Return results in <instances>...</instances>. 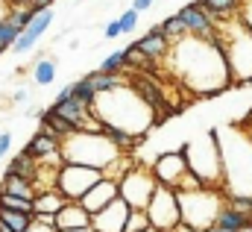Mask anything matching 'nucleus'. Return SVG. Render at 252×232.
<instances>
[{
  "label": "nucleus",
  "mask_w": 252,
  "mask_h": 232,
  "mask_svg": "<svg viewBox=\"0 0 252 232\" xmlns=\"http://www.w3.org/2000/svg\"><path fill=\"white\" fill-rule=\"evenodd\" d=\"M6 12H9V3H6V0H0V18H3Z\"/></svg>",
  "instance_id": "a19ab883"
},
{
  "label": "nucleus",
  "mask_w": 252,
  "mask_h": 232,
  "mask_svg": "<svg viewBox=\"0 0 252 232\" xmlns=\"http://www.w3.org/2000/svg\"><path fill=\"white\" fill-rule=\"evenodd\" d=\"M176 53V68L185 79V85H190L196 94H217L232 82L229 74V62L223 47L214 39H199V36H185L173 44Z\"/></svg>",
  "instance_id": "f257e3e1"
},
{
  "label": "nucleus",
  "mask_w": 252,
  "mask_h": 232,
  "mask_svg": "<svg viewBox=\"0 0 252 232\" xmlns=\"http://www.w3.org/2000/svg\"><path fill=\"white\" fill-rule=\"evenodd\" d=\"M50 24H53V9H41L24 30H21V36H18V41L12 44L18 53H27V50H32L35 44H38V39L50 30Z\"/></svg>",
  "instance_id": "2eb2a0df"
},
{
  "label": "nucleus",
  "mask_w": 252,
  "mask_h": 232,
  "mask_svg": "<svg viewBox=\"0 0 252 232\" xmlns=\"http://www.w3.org/2000/svg\"><path fill=\"white\" fill-rule=\"evenodd\" d=\"M32 79L35 85H50L56 79V59H38L32 68Z\"/></svg>",
  "instance_id": "bb28decb"
},
{
  "label": "nucleus",
  "mask_w": 252,
  "mask_h": 232,
  "mask_svg": "<svg viewBox=\"0 0 252 232\" xmlns=\"http://www.w3.org/2000/svg\"><path fill=\"white\" fill-rule=\"evenodd\" d=\"M103 168H94V165H79V162H62L59 165V179H56V188L62 191L67 200H82V194L97 182L103 179Z\"/></svg>",
  "instance_id": "1a4fd4ad"
},
{
  "label": "nucleus",
  "mask_w": 252,
  "mask_h": 232,
  "mask_svg": "<svg viewBox=\"0 0 252 232\" xmlns=\"http://www.w3.org/2000/svg\"><path fill=\"white\" fill-rule=\"evenodd\" d=\"M0 221L9 227V230L15 232H24L30 227V221H32V215H27V212H15V209H0Z\"/></svg>",
  "instance_id": "cd10ccee"
},
{
  "label": "nucleus",
  "mask_w": 252,
  "mask_h": 232,
  "mask_svg": "<svg viewBox=\"0 0 252 232\" xmlns=\"http://www.w3.org/2000/svg\"><path fill=\"white\" fill-rule=\"evenodd\" d=\"M91 227V212L79 203V200H67L62 209L56 212V230H82Z\"/></svg>",
  "instance_id": "a211bd4d"
},
{
  "label": "nucleus",
  "mask_w": 252,
  "mask_h": 232,
  "mask_svg": "<svg viewBox=\"0 0 252 232\" xmlns=\"http://www.w3.org/2000/svg\"><path fill=\"white\" fill-rule=\"evenodd\" d=\"M144 232H161V230H156V227H150V230H144Z\"/></svg>",
  "instance_id": "de8ad7c7"
},
{
  "label": "nucleus",
  "mask_w": 252,
  "mask_h": 232,
  "mask_svg": "<svg viewBox=\"0 0 252 232\" xmlns=\"http://www.w3.org/2000/svg\"><path fill=\"white\" fill-rule=\"evenodd\" d=\"M147 218H150V227L161 232H173L182 224V209H179V194L176 188L170 185H158L150 206H147Z\"/></svg>",
  "instance_id": "6e6552de"
},
{
  "label": "nucleus",
  "mask_w": 252,
  "mask_h": 232,
  "mask_svg": "<svg viewBox=\"0 0 252 232\" xmlns=\"http://www.w3.org/2000/svg\"><path fill=\"white\" fill-rule=\"evenodd\" d=\"M121 156V150L103 135V132H85L76 129L67 138H62V159L64 162H79V165H94V168H106Z\"/></svg>",
  "instance_id": "20e7f679"
},
{
  "label": "nucleus",
  "mask_w": 252,
  "mask_h": 232,
  "mask_svg": "<svg viewBox=\"0 0 252 232\" xmlns=\"http://www.w3.org/2000/svg\"><path fill=\"white\" fill-rule=\"evenodd\" d=\"M138 27V9H126L124 15H121V30L124 33H132Z\"/></svg>",
  "instance_id": "72a5a7b5"
},
{
  "label": "nucleus",
  "mask_w": 252,
  "mask_h": 232,
  "mask_svg": "<svg viewBox=\"0 0 252 232\" xmlns=\"http://www.w3.org/2000/svg\"><path fill=\"white\" fill-rule=\"evenodd\" d=\"M0 232H15V230H9V227H6V224L0 221Z\"/></svg>",
  "instance_id": "c03bdc74"
},
{
  "label": "nucleus",
  "mask_w": 252,
  "mask_h": 232,
  "mask_svg": "<svg viewBox=\"0 0 252 232\" xmlns=\"http://www.w3.org/2000/svg\"><path fill=\"white\" fill-rule=\"evenodd\" d=\"M88 79H91V85H94L97 94L115 91V88H121V85L126 82L124 74H109V71H94V74H88Z\"/></svg>",
  "instance_id": "393cba45"
},
{
  "label": "nucleus",
  "mask_w": 252,
  "mask_h": 232,
  "mask_svg": "<svg viewBox=\"0 0 252 232\" xmlns=\"http://www.w3.org/2000/svg\"><path fill=\"white\" fill-rule=\"evenodd\" d=\"M135 47H138L141 56H147L150 62H158V59H164L170 53V39L164 36V30H161V24H158V27H153L144 39H138Z\"/></svg>",
  "instance_id": "f3484780"
},
{
  "label": "nucleus",
  "mask_w": 252,
  "mask_h": 232,
  "mask_svg": "<svg viewBox=\"0 0 252 232\" xmlns=\"http://www.w3.org/2000/svg\"><path fill=\"white\" fill-rule=\"evenodd\" d=\"M129 212H132V206L124 197H115L109 206H103L100 212L91 215V227H94V232H124Z\"/></svg>",
  "instance_id": "f8f14e48"
},
{
  "label": "nucleus",
  "mask_w": 252,
  "mask_h": 232,
  "mask_svg": "<svg viewBox=\"0 0 252 232\" xmlns=\"http://www.w3.org/2000/svg\"><path fill=\"white\" fill-rule=\"evenodd\" d=\"M30 3H32L35 9H50V6H53V0H30Z\"/></svg>",
  "instance_id": "ea45409f"
},
{
  "label": "nucleus",
  "mask_w": 252,
  "mask_h": 232,
  "mask_svg": "<svg viewBox=\"0 0 252 232\" xmlns=\"http://www.w3.org/2000/svg\"><path fill=\"white\" fill-rule=\"evenodd\" d=\"M70 100H76V103H79V106H85V109H91V106H94L97 91H94V85H91V79H88V77H82V79L70 82Z\"/></svg>",
  "instance_id": "a878e982"
},
{
  "label": "nucleus",
  "mask_w": 252,
  "mask_h": 232,
  "mask_svg": "<svg viewBox=\"0 0 252 232\" xmlns=\"http://www.w3.org/2000/svg\"><path fill=\"white\" fill-rule=\"evenodd\" d=\"M9 147H12V132H0V159L9 156Z\"/></svg>",
  "instance_id": "e433bc0d"
},
{
  "label": "nucleus",
  "mask_w": 252,
  "mask_h": 232,
  "mask_svg": "<svg viewBox=\"0 0 252 232\" xmlns=\"http://www.w3.org/2000/svg\"><path fill=\"white\" fill-rule=\"evenodd\" d=\"M217 44L226 53L232 79L252 82V30L238 15L232 18V24L217 21Z\"/></svg>",
  "instance_id": "7ed1b4c3"
},
{
  "label": "nucleus",
  "mask_w": 252,
  "mask_h": 232,
  "mask_svg": "<svg viewBox=\"0 0 252 232\" xmlns=\"http://www.w3.org/2000/svg\"><path fill=\"white\" fill-rule=\"evenodd\" d=\"M158 188V179L153 176V171L141 168V165H132L124 176H121V197L132 209H147L153 194Z\"/></svg>",
  "instance_id": "9d476101"
},
{
  "label": "nucleus",
  "mask_w": 252,
  "mask_h": 232,
  "mask_svg": "<svg viewBox=\"0 0 252 232\" xmlns=\"http://www.w3.org/2000/svg\"><path fill=\"white\" fill-rule=\"evenodd\" d=\"M176 194H179L182 221L193 230H211L226 206V194L214 185H202L193 191H176Z\"/></svg>",
  "instance_id": "423d86ee"
},
{
  "label": "nucleus",
  "mask_w": 252,
  "mask_h": 232,
  "mask_svg": "<svg viewBox=\"0 0 252 232\" xmlns=\"http://www.w3.org/2000/svg\"><path fill=\"white\" fill-rule=\"evenodd\" d=\"M126 62H129V56H126V50H118V53H112V56H106V59H103L100 71H109V74H124Z\"/></svg>",
  "instance_id": "7c9ffc66"
},
{
  "label": "nucleus",
  "mask_w": 252,
  "mask_h": 232,
  "mask_svg": "<svg viewBox=\"0 0 252 232\" xmlns=\"http://www.w3.org/2000/svg\"><path fill=\"white\" fill-rule=\"evenodd\" d=\"M6 3H30V0H6Z\"/></svg>",
  "instance_id": "a18cd8bd"
},
{
  "label": "nucleus",
  "mask_w": 252,
  "mask_h": 232,
  "mask_svg": "<svg viewBox=\"0 0 252 232\" xmlns=\"http://www.w3.org/2000/svg\"><path fill=\"white\" fill-rule=\"evenodd\" d=\"M38 117H41V132H47V135H53V138H59V141L67 138L70 132H76V126H73L67 117L59 115L53 106H50V109H44Z\"/></svg>",
  "instance_id": "6ab92c4d"
},
{
  "label": "nucleus",
  "mask_w": 252,
  "mask_h": 232,
  "mask_svg": "<svg viewBox=\"0 0 252 232\" xmlns=\"http://www.w3.org/2000/svg\"><path fill=\"white\" fill-rule=\"evenodd\" d=\"M27 150L41 162V165H62V141L59 138H53V135H47V132H35L32 135V141L27 144Z\"/></svg>",
  "instance_id": "dca6fc26"
},
{
  "label": "nucleus",
  "mask_w": 252,
  "mask_h": 232,
  "mask_svg": "<svg viewBox=\"0 0 252 232\" xmlns=\"http://www.w3.org/2000/svg\"><path fill=\"white\" fill-rule=\"evenodd\" d=\"M153 3H156V0H132V9H138V12H147Z\"/></svg>",
  "instance_id": "4c0bfd02"
},
{
  "label": "nucleus",
  "mask_w": 252,
  "mask_h": 232,
  "mask_svg": "<svg viewBox=\"0 0 252 232\" xmlns=\"http://www.w3.org/2000/svg\"><path fill=\"white\" fill-rule=\"evenodd\" d=\"M115 197H121V182L118 179H112V176H103V179H97L85 194H82V206L94 215V212H100L103 206H109Z\"/></svg>",
  "instance_id": "ddd939ff"
},
{
  "label": "nucleus",
  "mask_w": 252,
  "mask_h": 232,
  "mask_svg": "<svg viewBox=\"0 0 252 232\" xmlns=\"http://www.w3.org/2000/svg\"><path fill=\"white\" fill-rule=\"evenodd\" d=\"M35 171H38V159L30 150H21L9 162V168H6V174H21V176H27V179H35Z\"/></svg>",
  "instance_id": "5701e85b"
},
{
  "label": "nucleus",
  "mask_w": 252,
  "mask_h": 232,
  "mask_svg": "<svg viewBox=\"0 0 252 232\" xmlns=\"http://www.w3.org/2000/svg\"><path fill=\"white\" fill-rule=\"evenodd\" d=\"M161 30H164V36H167L170 41H179V39H185V36H188V27H185V21H182L179 15L167 18V21L161 24Z\"/></svg>",
  "instance_id": "c85d7f7f"
},
{
  "label": "nucleus",
  "mask_w": 252,
  "mask_h": 232,
  "mask_svg": "<svg viewBox=\"0 0 252 232\" xmlns=\"http://www.w3.org/2000/svg\"><path fill=\"white\" fill-rule=\"evenodd\" d=\"M150 171H153V176L158 179V185H170V188H176L179 179L188 174V159H185L182 150H170V153H161V156L153 162Z\"/></svg>",
  "instance_id": "9b49d317"
},
{
  "label": "nucleus",
  "mask_w": 252,
  "mask_h": 232,
  "mask_svg": "<svg viewBox=\"0 0 252 232\" xmlns=\"http://www.w3.org/2000/svg\"><path fill=\"white\" fill-rule=\"evenodd\" d=\"M24 232H59V230H56V224H50V221H41V218H35V215H32L30 227H27Z\"/></svg>",
  "instance_id": "473e14b6"
},
{
  "label": "nucleus",
  "mask_w": 252,
  "mask_h": 232,
  "mask_svg": "<svg viewBox=\"0 0 252 232\" xmlns=\"http://www.w3.org/2000/svg\"><path fill=\"white\" fill-rule=\"evenodd\" d=\"M64 203H67V197L59 188H44L32 197V215H56Z\"/></svg>",
  "instance_id": "aec40b11"
},
{
  "label": "nucleus",
  "mask_w": 252,
  "mask_h": 232,
  "mask_svg": "<svg viewBox=\"0 0 252 232\" xmlns=\"http://www.w3.org/2000/svg\"><path fill=\"white\" fill-rule=\"evenodd\" d=\"M199 232H208V230H199Z\"/></svg>",
  "instance_id": "09e8293b"
},
{
  "label": "nucleus",
  "mask_w": 252,
  "mask_h": 232,
  "mask_svg": "<svg viewBox=\"0 0 252 232\" xmlns=\"http://www.w3.org/2000/svg\"><path fill=\"white\" fill-rule=\"evenodd\" d=\"M238 18L252 30V0H241V9H238Z\"/></svg>",
  "instance_id": "f704fd0d"
},
{
  "label": "nucleus",
  "mask_w": 252,
  "mask_h": 232,
  "mask_svg": "<svg viewBox=\"0 0 252 232\" xmlns=\"http://www.w3.org/2000/svg\"><path fill=\"white\" fill-rule=\"evenodd\" d=\"M208 232H229V230H223V227H217V224H214V227H211Z\"/></svg>",
  "instance_id": "37998d69"
},
{
  "label": "nucleus",
  "mask_w": 252,
  "mask_h": 232,
  "mask_svg": "<svg viewBox=\"0 0 252 232\" xmlns=\"http://www.w3.org/2000/svg\"><path fill=\"white\" fill-rule=\"evenodd\" d=\"M196 3L214 18V24L217 21H232L241 9V0H196Z\"/></svg>",
  "instance_id": "412c9836"
},
{
  "label": "nucleus",
  "mask_w": 252,
  "mask_h": 232,
  "mask_svg": "<svg viewBox=\"0 0 252 232\" xmlns=\"http://www.w3.org/2000/svg\"><path fill=\"white\" fill-rule=\"evenodd\" d=\"M121 33H124V30H121V18H115V21L106 24V33H103V36H106V39H115V36H121Z\"/></svg>",
  "instance_id": "c9c22d12"
},
{
  "label": "nucleus",
  "mask_w": 252,
  "mask_h": 232,
  "mask_svg": "<svg viewBox=\"0 0 252 232\" xmlns=\"http://www.w3.org/2000/svg\"><path fill=\"white\" fill-rule=\"evenodd\" d=\"M179 18L185 21L190 36H199V39H214L217 36V24L214 18L199 6V3H190V6H182L179 9Z\"/></svg>",
  "instance_id": "4468645a"
},
{
  "label": "nucleus",
  "mask_w": 252,
  "mask_h": 232,
  "mask_svg": "<svg viewBox=\"0 0 252 232\" xmlns=\"http://www.w3.org/2000/svg\"><path fill=\"white\" fill-rule=\"evenodd\" d=\"M182 153H185V159H188V171H193L205 185H214V188L223 185V150H220V135H217V129H211V132H205L202 138L185 144Z\"/></svg>",
  "instance_id": "0eeeda50"
},
{
  "label": "nucleus",
  "mask_w": 252,
  "mask_h": 232,
  "mask_svg": "<svg viewBox=\"0 0 252 232\" xmlns=\"http://www.w3.org/2000/svg\"><path fill=\"white\" fill-rule=\"evenodd\" d=\"M235 138H238L235 147L220 141V150H223V185H226V194L252 197V135H241L235 129Z\"/></svg>",
  "instance_id": "39448f33"
},
{
  "label": "nucleus",
  "mask_w": 252,
  "mask_h": 232,
  "mask_svg": "<svg viewBox=\"0 0 252 232\" xmlns=\"http://www.w3.org/2000/svg\"><path fill=\"white\" fill-rule=\"evenodd\" d=\"M0 53H6V44H3V41H0Z\"/></svg>",
  "instance_id": "49530a36"
},
{
  "label": "nucleus",
  "mask_w": 252,
  "mask_h": 232,
  "mask_svg": "<svg viewBox=\"0 0 252 232\" xmlns=\"http://www.w3.org/2000/svg\"><path fill=\"white\" fill-rule=\"evenodd\" d=\"M150 230V218H147V209H132L129 212V221H126L124 232H144Z\"/></svg>",
  "instance_id": "c756f323"
},
{
  "label": "nucleus",
  "mask_w": 252,
  "mask_h": 232,
  "mask_svg": "<svg viewBox=\"0 0 252 232\" xmlns=\"http://www.w3.org/2000/svg\"><path fill=\"white\" fill-rule=\"evenodd\" d=\"M62 232H94V227H82V230H62Z\"/></svg>",
  "instance_id": "79ce46f5"
},
{
  "label": "nucleus",
  "mask_w": 252,
  "mask_h": 232,
  "mask_svg": "<svg viewBox=\"0 0 252 232\" xmlns=\"http://www.w3.org/2000/svg\"><path fill=\"white\" fill-rule=\"evenodd\" d=\"M91 115L103 123H112V126H121L132 135H144L153 123H156V112L150 109V103L129 85L126 79L121 88L115 91H103L97 94L94 106H91Z\"/></svg>",
  "instance_id": "f03ea898"
},
{
  "label": "nucleus",
  "mask_w": 252,
  "mask_h": 232,
  "mask_svg": "<svg viewBox=\"0 0 252 232\" xmlns=\"http://www.w3.org/2000/svg\"><path fill=\"white\" fill-rule=\"evenodd\" d=\"M0 191H9V194H18V197H35L38 194V188H35V182L32 179H27V176L21 174H3V182H0Z\"/></svg>",
  "instance_id": "4be33fe9"
},
{
  "label": "nucleus",
  "mask_w": 252,
  "mask_h": 232,
  "mask_svg": "<svg viewBox=\"0 0 252 232\" xmlns=\"http://www.w3.org/2000/svg\"><path fill=\"white\" fill-rule=\"evenodd\" d=\"M103 135H106L121 153H132L135 141L141 138V135H132V132H126V129H121V126H112V123H103Z\"/></svg>",
  "instance_id": "b1692460"
},
{
  "label": "nucleus",
  "mask_w": 252,
  "mask_h": 232,
  "mask_svg": "<svg viewBox=\"0 0 252 232\" xmlns=\"http://www.w3.org/2000/svg\"><path fill=\"white\" fill-rule=\"evenodd\" d=\"M18 36H21V27H15L6 15L0 18V41L6 44V47H12L15 41H18Z\"/></svg>",
  "instance_id": "2f4dec72"
},
{
  "label": "nucleus",
  "mask_w": 252,
  "mask_h": 232,
  "mask_svg": "<svg viewBox=\"0 0 252 232\" xmlns=\"http://www.w3.org/2000/svg\"><path fill=\"white\" fill-rule=\"evenodd\" d=\"M27 100H30V91H27V88H21V91L15 94V103H27Z\"/></svg>",
  "instance_id": "58836bf2"
}]
</instances>
